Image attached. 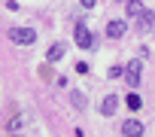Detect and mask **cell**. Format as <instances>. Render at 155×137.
<instances>
[{
	"instance_id": "cell-1",
	"label": "cell",
	"mask_w": 155,
	"mask_h": 137,
	"mask_svg": "<svg viewBox=\"0 0 155 137\" xmlns=\"http://www.w3.org/2000/svg\"><path fill=\"white\" fill-rule=\"evenodd\" d=\"M9 40L18 43V46H31V43L37 40V31H34V28H12V31H9Z\"/></svg>"
},
{
	"instance_id": "cell-2",
	"label": "cell",
	"mask_w": 155,
	"mask_h": 137,
	"mask_svg": "<svg viewBox=\"0 0 155 137\" xmlns=\"http://www.w3.org/2000/svg\"><path fill=\"white\" fill-rule=\"evenodd\" d=\"M76 46L79 49H91L94 46V37H91V31L85 25H76Z\"/></svg>"
},
{
	"instance_id": "cell-3",
	"label": "cell",
	"mask_w": 155,
	"mask_h": 137,
	"mask_svg": "<svg viewBox=\"0 0 155 137\" xmlns=\"http://www.w3.org/2000/svg\"><path fill=\"white\" fill-rule=\"evenodd\" d=\"M125 79H128V85H131V89H137V82H140V61H128Z\"/></svg>"
},
{
	"instance_id": "cell-4",
	"label": "cell",
	"mask_w": 155,
	"mask_h": 137,
	"mask_svg": "<svg viewBox=\"0 0 155 137\" xmlns=\"http://www.w3.org/2000/svg\"><path fill=\"white\" fill-rule=\"evenodd\" d=\"M122 134H125V137H140V134H143V122H137V119H128V122L122 125Z\"/></svg>"
},
{
	"instance_id": "cell-5",
	"label": "cell",
	"mask_w": 155,
	"mask_h": 137,
	"mask_svg": "<svg viewBox=\"0 0 155 137\" xmlns=\"http://www.w3.org/2000/svg\"><path fill=\"white\" fill-rule=\"evenodd\" d=\"M137 28H140V31H152V28H155V15H152V12H140V15H137Z\"/></svg>"
},
{
	"instance_id": "cell-6",
	"label": "cell",
	"mask_w": 155,
	"mask_h": 137,
	"mask_svg": "<svg viewBox=\"0 0 155 137\" xmlns=\"http://www.w3.org/2000/svg\"><path fill=\"white\" fill-rule=\"evenodd\" d=\"M125 31H128L125 22H110V25H107V34H110L113 40H116V37H125Z\"/></svg>"
},
{
	"instance_id": "cell-7",
	"label": "cell",
	"mask_w": 155,
	"mask_h": 137,
	"mask_svg": "<svg viewBox=\"0 0 155 137\" xmlns=\"http://www.w3.org/2000/svg\"><path fill=\"white\" fill-rule=\"evenodd\" d=\"M116 107H119V101H116V95H110V98H104L101 113H104V116H113V113H116Z\"/></svg>"
},
{
	"instance_id": "cell-8",
	"label": "cell",
	"mask_w": 155,
	"mask_h": 137,
	"mask_svg": "<svg viewBox=\"0 0 155 137\" xmlns=\"http://www.w3.org/2000/svg\"><path fill=\"white\" fill-rule=\"evenodd\" d=\"M64 58V46L61 43H55L52 49H49V55H46V61H61Z\"/></svg>"
},
{
	"instance_id": "cell-9",
	"label": "cell",
	"mask_w": 155,
	"mask_h": 137,
	"mask_svg": "<svg viewBox=\"0 0 155 137\" xmlns=\"http://www.w3.org/2000/svg\"><path fill=\"white\" fill-rule=\"evenodd\" d=\"M140 12H146V9H143V3H140V0H128V15H131V18H137Z\"/></svg>"
},
{
	"instance_id": "cell-10",
	"label": "cell",
	"mask_w": 155,
	"mask_h": 137,
	"mask_svg": "<svg viewBox=\"0 0 155 137\" xmlns=\"http://www.w3.org/2000/svg\"><path fill=\"white\" fill-rule=\"evenodd\" d=\"M70 101H73L76 110H85V98H82V92H70Z\"/></svg>"
},
{
	"instance_id": "cell-11",
	"label": "cell",
	"mask_w": 155,
	"mask_h": 137,
	"mask_svg": "<svg viewBox=\"0 0 155 137\" xmlns=\"http://www.w3.org/2000/svg\"><path fill=\"white\" fill-rule=\"evenodd\" d=\"M128 107H131V110H140V107H143V101H140V95H137V92H131V95H128Z\"/></svg>"
},
{
	"instance_id": "cell-12",
	"label": "cell",
	"mask_w": 155,
	"mask_h": 137,
	"mask_svg": "<svg viewBox=\"0 0 155 137\" xmlns=\"http://www.w3.org/2000/svg\"><path fill=\"white\" fill-rule=\"evenodd\" d=\"M82 6H88V9H91V6H94V0H82Z\"/></svg>"
},
{
	"instance_id": "cell-13",
	"label": "cell",
	"mask_w": 155,
	"mask_h": 137,
	"mask_svg": "<svg viewBox=\"0 0 155 137\" xmlns=\"http://www.w3.org/2000/svg\"><path fill=\"white\" fill-rule=\"evenodd\" d=\"M15 137H21V134H15Z\"/></svg>"
}]
</instances>
